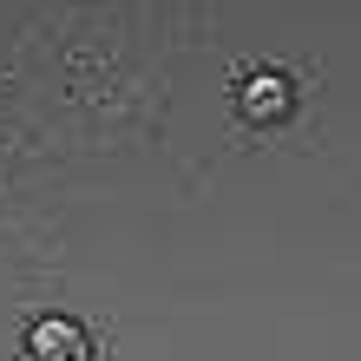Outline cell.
Masks as SVG:
<instances>
[{"mask_svg": "<svg viewBox=\"0 0 361 361\" xmlns=\"http://www.w3.org/2000/svg\"><path fill=\"white\" fill-rule=\"evenodd\" d=\"M276 105H283V86H276V79H257V86H250V112H276Z\"/></svg>", "mask_w": 361, "mask_h": 361, "instance_id": "7a4b0ae2", "label": "cell"}, {"mask_svg": "<svg viewBox=\"0 0 361 361\" xmlns=\"http://www.w3.org/2000/svg\"><path fill=\"white\" fill-rule=\"evenodd\" d=\"M33 355L39 361H86V335L73 322H39L33 329Z\"/></svg>", "mask_w": 361, "mask_h": 361, "instance_id": "6da1fadb", "label": "cell"}]
</instances>
